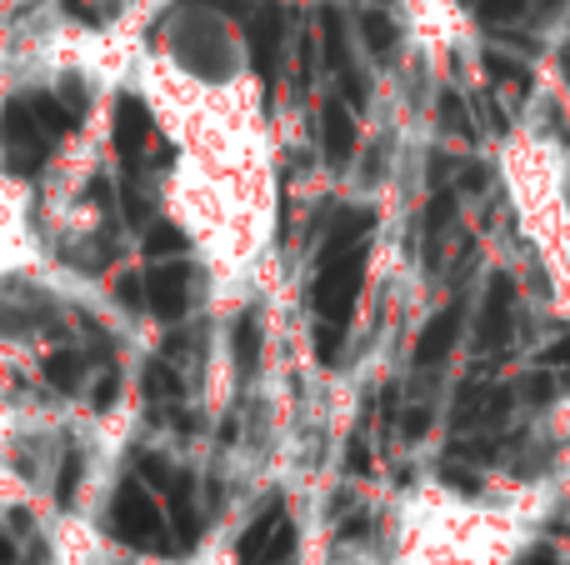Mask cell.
Masks as SVG:
<instances>
[{"label": "cell", "instance_id": "cell-2", "mask_svg": "<svg viewBox=\"0 0 570 565\" xmlns=\"http://www.w3.org/2000/svg\"><path fill=\"white\" fill-rule=\"evenodd\" d=\"M150 50H156L160 60H170L176 70L200 76V80L261 76L240 20L230 16V10H220L216 0H170V6L160 10L156 30H150Z\"/></svg>", "mask_w": 570, "mask_h": 565}, {"label": "cell", "instance_id": "cell-9", "mask_svg": "<svg viewBox=\"0 0 570 565\" xmlns=\"http://www.w3.org/2000/svg\"><path fill=\"white\" fill-rule=\"evenodd\" d=\"M541 366H551V370H570V336H561L551 350H546Z\"/></svg>", "mask_w": 570, "mask_h": 565}, {"label": "cell", "instance_id": "cell-12", "mask_svg": "<svg viewBox=\"0 0 570 565\" xmlns=\"http://www.w3.org/2000/svg\"><path fill=\"white\" fill-rule=\"evenodd\" d=\"M531 565H551V556H546V551H541V556H535V561H531Z\"/></svg>", "mask_w": 570, "mask_h": 565}, {"label": "cell", "instance_id": "cell-13", "mask_svg": "<svg viewBox=\"0 0 570 565\" xmlns=\"http://www.w3.org/2000/svg\"><path fill=\"white\" fill-rule=\"evenodd\" d=\"M561 66H566V76H570V50H566V60H561Z\"/></svg>", "mask_w": 570, "mask_h": 565}, {"label": "cell", "instance_id": "cell-6", "mask_svg": "<svg viewBox=\"0 0 570 565\" xmlns=\"http://www.w3.org/2000/svg\"><path fill=\"white\" fill-rule=\"evenodd\" d=\"M455 330H461V316H455V310L435 316L431 326H425V336H421V346H415V356H421V360H441L445 350L455 346Z\"/></svg>", "mask_w": 570, "mask_h": 565}, {"label": "cell", "instance_id": "cell-5", "mask_svg": "<svg viewBox=\"0 0 570 565\" xmlns=\"http://www.w3.org/2000/svg\"><path fill=\"white\" fill-rule=\"evenodd\" d=\"M511 306H515V286L511 280H495L491 296H485V316H481V340L485 346H501L505 330H511Z\"/></svg>", "mask_w": 570, "mask_h": 565}, {"label": "cell", "instance_id": "cell-11", "mask_svg": "<svg viewBox=\"0 0 570 565\" xmlns=\"http://www.w3.org/2000/svg\"><path fill=\"white\" fill-rule=\"evenodd\" d=\"M566 6V0H541V10H561Z\"/></svg>", "mask_w": 570, "mask_h": 565}, {"label": "cell", "instance_id": "cell-8", "mask_svg": "<svg viewBox=\"0 0 570 565\" xmlns=\"http://www.w3.org/2000/svg\"><path fill=\"white\" fill-rule=\"evenodd\" d=\"M525 10V0H481V16L485 20H515Z\"/></svg>", "mask_w": 570, "mask_h": 565}, {"label": "cell", "instance_id": "cell-7", "mask_svg": "<svg viewBox=\"0 0 570 565\" xmlns=\"http://www.w3.org/2000/svg\"><path fill=\"white\" fill-rule=\"evenodd\" d=\"M485 76H491V80H511V90L531 86V70H525L521 60H511V56H495V50L485 56Z\"/></svg>", "mask_w": 570, "mask_h": 565}, {"label": "cell", "instance_id": "cell-10", "mask_svg": "<svg viewBox=\"0 0 570 565\" xmlns=\"http://www.w3.org/2000/svg\"><path fill=\"white\" fill-rule=\"evenodd\" d=\"M140 565H190V561H170V556H156V551H146V556H140Z\"/></svg>", "mask_w": 570, "mask_h": 565}, {"label": "cell", "instance_id": "cell-1", "mask_svg": "<svg viewBox=\"0 0 570 565\" xmlns=\"http://www.w3.org/2000/svg\"><path fill=\"white\" fill-rule=\"evenodd\" d=\"M156 200L196 260L210 310L246 306L276 236V170H220L170 156Z\"/></svg>", "mask_w": 570, "mask_h": 565}, {"label": "cell", "instance_id": "cell-3", "mask_svg": "<svg viewBox=\"0 0 570 565\" xmlns=\"http://www.w3.org/2000/svg\"><path fill=\"white\" fill-rule=\"evenodd\" d=\"M30 526H36L46 565H140V556H146V551L126 546L120 536H110L100 516L66 506V500L30 511Z\"/></svg>", "mask_w": 570, "mask_h": 565}, {"label": "cell", "instance_id": "cell-4", "mask_svg": "<svg viewBox=\"0 0 570 565\" xmlns=\"http://www.w3.org/2000/svg\"><path fill=\"white\" fill-rule=\"evenodd\" d=\"M50 246L46 230H40V206H36V180L16 176V170L0 160V286L26 270L46 266Z\"/></svg>", "mask_w": 570, "mask_h": 565}]
</instances>
